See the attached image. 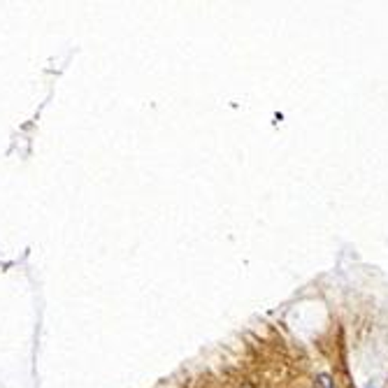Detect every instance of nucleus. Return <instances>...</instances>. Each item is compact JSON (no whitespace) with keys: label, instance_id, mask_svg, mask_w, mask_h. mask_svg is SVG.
<instances>
[]
</instances>
